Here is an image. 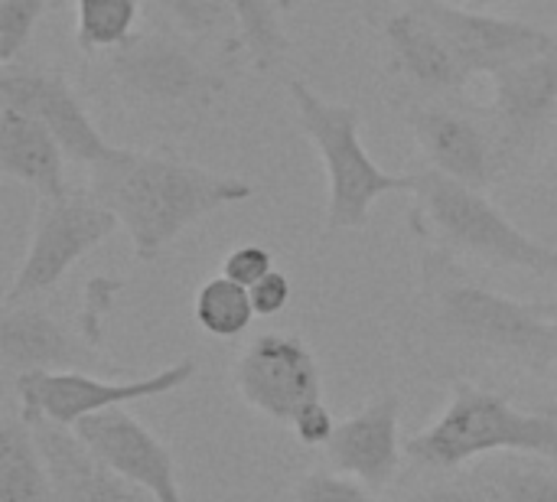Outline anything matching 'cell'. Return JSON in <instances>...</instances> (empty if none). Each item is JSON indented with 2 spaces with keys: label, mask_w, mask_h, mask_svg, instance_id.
<instances>
[{
  "label": "cell",
  "mask_w": 557,
  "mask_h": 502,
  "mask_svg": "<svg viewBox=\"0 0 557 502\" xmlns=\"http://www.w3.org/2000/svg\"><path fill=\"white\" fill-rule=\"evenodd\" d=\"M104 65L111 85L131 108L166 118H196L228 88L225 75L202 62L170 29L134 33L131 42L104 56Z\"/></svg>",
  "instance_id": "cell-6"
},
{
  "label": "cell",
  "mask_w": 557,
  "mask_h": 502,
  "mask_svg": "<svg viewBox=\"0 0 557 502\" xmlns=\"http://www.w3.org/2000/svg\"><path fill=\"white\" fill-rule=\"evenodd\" d=\"M493 78V105L486 124L496 137L499 173L522 167L545 140L557 114V39L535 59L499 69Z\"/></svg>",
  "instance_id": "cell-9"
},
{
  "label": "cell",
  "mask_w": 557,
  "mask_h": 502,
  "mask_svg": "<svg viewBox=\"0 0 557 502\" xmlns=\"http://www.w3.org/2000/svg\"><path fill=\"white\" fill-rule=\"evenodd\" d=\"M336 428H339V425H336L333 412L323 405V399L304 405V408L294 415V421H290V431H294V438H297L304 448H326V444L333 441Z\"/></svg>",
  "instance_id": "cell-29"
},
{
  "label": "cell",
  "mask_w": 557,
  "mask_h": 502,
  "mask_svg": "<svg viewBox=\"0 0 557 502\" xmlns=\"http://www.w3.org/2000/svg\"><path fill=\"white\" fill-rule=\"evenodd\" d=\"M304 134L323 157L326 167V229L356 232L369 222L372 206L392 193H411V173H388L372 160L362 144V118L352 105H333L320 98L307 82L287 85Z\"/></svg>",
  "instance_id": "cell-5"
},
{
  "label": "cell",
  "mask_w": 557,
  "mask_h": 502,
  "mask_svg": "<svg viewBox=\"0 0 557 502\" xmlns=\"http://www.w3.org/2000/svg\"><path fill=\"white\" fill-rule=\"evenodd\" d=\"M411 176V196L418 203V222H424V238L454 255H470L486 265L555 278V248H548L545 242L532 238L522 225H516L483 189L460 183L431 163L418 167Z\"/></svg>",
  "instance_id": "cell-4"
},
{
  "label": "cell",
  "mask_w": 557,
  "mask_h": 502,
  "mask_svg": "<svg viewBox=\"0 0 557 502\" xmlns=\"http://www.w3.org/2000/svg\"><path fill=\"white\" fill-rule=\"evenodd\" d=\"M23 418L49 470L52 502H140V490L124 483L75 428L33 415Z\"/></svg>",
  "instance_id": "cell-16"
},
{
  "label": "cell",
  "mask_w": 557,
  "mask_h": 502,
  "mask_svg": "<svg viewBox=\"0 0 557 502\" xmlns=\"http://www.w3.org/2000/svg\"><path fill=\"white\" fill-rule=\"evenodd\" d=\"M193 314H196V323L215 340H232V336L245 333L251 327V320L258 317L255 304H251V291L225 274L209 278L199 287Z\"/></svg>",
  "instance_id": "cell-22"
},
{
  "label": "cell",
  "mask_w": 557,
  "mask_h": 502,
  "mask_svg": "<svg viewBox=\"0 0 557 502\" xmlns=\"http://www.w3.org/2000/svg\"><path fill=\"white\" fill-rule=\"evenodd\" d=\"M242 26V39L251 49L258 69H274L287 52V33L271 0H225Z\"/></svg>",
  "instance_id": "cell-23"
},
{
  "label": "cell",
  "mask_w": 557,
  "mask_h": 502,
  "mask_svg": "<svg viewBox=\"0 0 557 502\" xmlns=\"http://www.w3.org/2000/svg\"><path fill=\"white\" fill-rule=\"evenodd\" d=\"M0 363L7 382L26 372H75L98 363L95 346L36 304H3Z\"/></svg>",
  "instance_id": "cell-15"
},
{
  "label": "cell",
  "mask_w": 557,
  "mask_h": 502,
  "mask_svg": "<svg viewBox=\"0 0 557 502\" xmlns=\"http://www.w3.org/2000/svg\"><path fill=\"white\" fill-rule=\"evenodd\" d=\"M235 389L258 415L290 425L294 415L323 399V379L310 346L290 333H261L235 366Z\"/></svg>",
  "instance_id": "cell-10"
},
{
  "label": "cell",
  "mask_w": 557,
  "mask_h": 502,
  "mask_svg": "<svg viewBox=\"0 0 557 502\" xmlns=\"http://www.w3.org/2000/svg\"><path fill=\"white\" fill-rule=\"evenodd\" d=\"M398 502H496L483 480H441L405 493Z\"/></svg>",
  "instance_id": "cell-30"
},
{
  "label": "cell",
  "mask_w": 557,
  "mask_h": 502,
  "mask_svg": "<svg viewBox=\"0 0 557 502\" xmlns=\"http://www.w3.org/2000/svg\"><path fill=\"white\" fill-rule=\"evenodd\" d=\"M326 457L339 474L366 483L369 490L392 483L401 464V399L379 395L362 412L339 421L326 444Z\"/></svg>",
  "instance_id": "cell-17"
},
{
  "label": "cell",
  "mask_w": 557,
  "mask_h": 502,
  "mask_svg": "<svg viewBox=\"0 0 557 502\" xmlns=\"http://www.w3.org/2000/svg\"><path fill=\"white\" fill-rule=\"evenodd\" d=\"M473 3H480V7H490V3H525V0H473Z\"/></svg>",
  "instance_id": "cell-34"
},
{
  "label": "cell",
  "mask_w": 557,
  "mask_h": 502,
  "mask_svg": "<svg viewBox=\"0 0 557 502\" xmlns=\"http://www.w3.org/2000/svg\"><path fill=\"white\" fill-rule=\"evenodd\" d=\"M140 0H75V39L85 52H114L134 39Z\"/></svg>",
  "instance_id": "cell-21"
},
{
  "label": "cell",
  "mask_w": 557,
  "mask_h": 502,
  "mask_svg": "<svg viewBox=\"0 0 557 502\" xmlns=\"http://www.w3.org/2000/svg\"><path fill=\"white\" fill-rule=\"evenodd\" d=\"M0 170L10 180L33 186L42 199L69 193L65 150L55 134L13 101H0Z\"/></svg>",
  "instance_id": "cell-18"
},
{
  "label": "cell",
  "mask_w": 557,
  "mask_h": 502,
  "mask_svg": "<svg viewBox=\"0 0 557 502\" xmlns=\"http://www.w3.org/2000/svg\"><path fill=\"white\" fill-rule=\"evenodd\" d=\"M52 0H0V65H13Z\"/></svg>",
  "instance_id": "cell-26"
},
{
  "label": "cell",
  "mask_w": 557,
  "mask_h": 502,
  "mask_svg": "<svg viewBox=\"0 0 557 502\" xmlns=\"http://www.w3.org/2000/svg\"><path fill=\"white\" fill-rule=\"evenodd\" d=\"M248 291H251V304H255L258 317H277L290 304V278L284 271H277V268Z\"/></svg>",
  "instance_id": "cell-31"
},
{
  "label": "cell",
  "mask_w": 557,
  "mask_h": 502,
  "mask_svg": "<svg viewBox=\"0 0 557 502\" xmlns=\"http://www.w3.org/2000/svg\"><path fill=\"white\" fill-rule=\"evenodd\" d=\"M0 101H13L36 114L55 134L65 157H72L75 163L98 167L121 150L95 127L75 88L59 72L29 69L16 62L0 65Z\"/></svg>",
  "instance_id": "cell-12"
},
{
  "label": "cell",
  "mask_w": 557,
  "mask_h": 502,
  "mask_svg": "<svg viewBox=\"0 0 557 502\" xmlns=\"http://www.w3.org/2000/svg\"><path fill=\"white\" fill-rule=\"evenodd\" d=\"M542 310H545V314H548V317L557 323V297L555 301H542Z\"/></svg>",
  "instance_id": "cell-33"
},
{
  "label": "cell",
  "mask_w": 557,
  "mask_h": 502,
  "mask_svg": "<svg viewBox=\"0 0 557 502\" xmlns=\"http://www.w3.org/2000/svg\"><path fill=\"white\" fill-rule=\"evenodd\" d=\"M414 10H421L454 46L460 65L467 75H493L499 69H509L516 62L535 59L555 46L557 29H539L522 20H503L473 13L444 0H414Z\"/></svg>",
  "instance_id": "cell-11"
},
{
  "label": "cell",
  "mask_w": 557,
  "mask_h": 502,
  "mask_svg": "<svg viewBox=\"0 0 557 502\" xmlns=\"http://www.w3.org/2000/svg\"><path fill=\"white\" fill-rule=\"evenodd\" d=\"M539 199L548 203L552 212H557V144L555 150L548 154L545 167H542V176H539Z\"/></svg>",
  "instance_id": "cell-32"
},
{
  "label": "cell",
  "mask_w": 557,
  "mask_h": 502,
  "mask_svg": "<svg viewBox=\"0 0 557 502\" xmlns=\"http://www.w3.org/2000/svg\"><path fill=\"white\" fill-rule=\"evenodd\" d=\"M196 376V359H180L153 376L140 379H101L85 369L75 372H26L13 379V395L23 415L55 421L62 428H75L78 421L111 412V408H127L134 402L160 399L166 392L183 389Z\"/></svg>",
  "instance_id": "cell-8"
},
{
  "label": "cell",
  "mask_w": 557,
  "mask_h": 502,
  "mask_svg": "<svg viewBox=\"0 0 557 502\" xmlns=\"http://www.w3.org/2000/svg\"><path fill=\"white\" fill-rule=\"evenodd\" d=\"M121 229L117 216L101 206L88 189H69L59 199H39L33 238L26 258L3 297V304H23L52 291L65 271L108 242Z\"/></svg>",
  "instance_id": "cell-7"
},
{
  "label": "cell",
  "mask_w": 557,
  "mask_h": 502,
  "mask_svg": "<svg viewBox=\"0 0 557 502\" xmlns=\"http://www.w3.org/2000/svg\"><path fill=\"white\" fill-rule=\"evenodd\" d=\"M157 3H160L163 16L176 26V33H183V36H193V39L238 36L242 39L238 16L225 0H157Z\"/></svg>",
  "instance_id": "cell-24"
},
{
  "label": "cell",
  "mask_w": 557,
  "mask_h": 502,
  "mask_svg": "<svg viewBox=\"0 0 557 502\" xmlns=\"http://www.w3.org/2000/svg\"><path fill=\"white\" fill-rule=\"evenodd\" d=\"M0 502H52L49 470L20 408L0 418Z\"/></svg>",
  "instance_id": "cell-20"
},
{
  "label": "cell",
  "mask_w": 557,
  "mask_h": 502,
  "mask_svg": "<svg viewBox=\"0 0 557 502\" xmlns=\"http://www.w3.org/2000/svg\"><path fill=\"white\" fill-rule=\"evenodd\" d=\"M408 127L428 163L441 173L476 189L496 183L499 150L486 118H473L447 105H418L408 111Z\"/></svg>",
  "instance_id": "cell-14"
},
{
  "label": "cell",
  "mask_w": 557,
  "mask_h": 502,
  "mask_svg": "<svg viewBox=\"0 0 557 502\" xmlns=\"http://www.w3.org/2000/svg\"><path fill=\"white\" fill-rule=\"evenodd\" d=\"M421 274L424 297L450 340L535 372L557 366V323L542 310V301H516L473 281L457 255L434 242L421 255Z\"/></svg>",
  "instance_id": "cell-2"
},
{
  "label": "cell",
  "mask_w": 557,
  "mask_h": 502,
  "mask_svg": "<svg viewBox=\"0 0 557 502\" xmlns=\"http://www.w3.org/2000/svg\"><path fill=\"white\" fill-rule=\"evenodd\" d=\"M88 193L108 206L127 232L140 261H153L176 235L222 206L245 203L255 186L196 167L173 150L121 147L111 160L91 167Z\"/></svg>",
  "instance_id": "cell-1"
},
{
  "label": "cell",
  "mask_w": 557,
  "mask_h": 502,
  "mask_svg": "<svg viewBox=\"0 0 557 502\" xmlns=\"http://www.w3.org/2000/svg\"><path fill=\"white\" fill-rule=\"evenodd\" d=\"M294 502H372V493L346 474L313 470L294 487Z\"/></svg>",
  "instance_id": "cell-27"
},
{
  "label": "cell",
  "mask_w": 557,
  "mask_h": 502,
  "mask_svg": "<svg viewBox=\"0 0 557 502\" xmlns=\"http://www.w3.org/2000/svg\"><path fill=\"white\" fill-rule=\"evenodd\" d=\"M271 271H274V255L261 245H238L222 261V274L245 284V287H255Z\"/></svg>",
  "instance_id": "cell-28"
},
{
  "label": "cell",
  "mask_w": 557,
  "mask_h": 502,
  "mask_svg": "<svg viewBox=\"0 0 557 502\" xmlns=\"http://www.w3.org/2000/svg\"><path fill=\"white\" fill-rule=\"evenodd\" d=\"M75 431L134 490L147 493L153 502H186L170 448L153 431H147L131 412L111 408L91 415L78 421Z\"/></svg>",
  "instance_id": "cell-13"
},
{
  "label": "cell",
  "mask_w": 557,
  "mask_h": 502,
  "mask_svg": "<svg viewBox=\"0 0 557 502\" xmlns=\"http://www.w3.org/2000/svg\"><path fill=\"white\" fill-rule=\"evenodd\" d=\"M483 483L496 502H557V474L532 461L496 467Z\"/></svg>",
  "instance_id": "cell-25"
},
{
  "label": "cell",
  "mask_w": 557,
  "mask_h": 502,
  "mask_svg": "<svg viewBox=\"0 0 557 502\" xmlns=\"http://www.w3.org/2000/svg\"><path fill=\"white\" fill-rule=\"evenodd\" d=\"M405 454L428 470H457L490 454L557 461V408L525 412L503 392L457 382L450 405L405 444Z\"/></svg>",
  "instance_id": "cell-3"
},
{
  "label": "cell",
  "mask_w": 557,
  "mask_h": 502,
  "mask_svg": "<svg viewBox=\"0 0 557 502\" xmlns=\"http://www.w3.org/2000/svg\"><path fill=\"white\" fill-rule=\"evenodd\" d=\"M385 39L392 49V65L401 75H408L414 85L447 95V91H463V85L470 82L447 36L421 10L395 13L385 23Z\"/></svg>",
  "instance_id": "cell-19"
}]
</instances>
